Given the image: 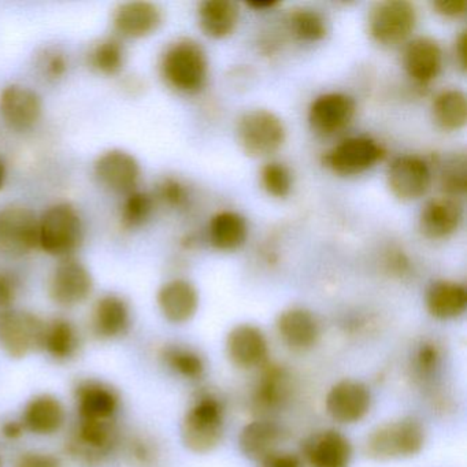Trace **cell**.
<instances>
[{
    "label": "cell",
    "instance_id": "obj_6",
    "mask_svg": "<svg viewBox=\"0 0 467 467\" xmlns=\"http://www.w3.org/2000/svg\"><path fill=\"white\" fill-rule=\"evenodd\" d=\"M240 149L251 158L275 154L285 143L286 130L280 117L265 109L247 111L237 122Z\"/></svg>",
    "mask_w": 467,
    "mask_h": 467
},
{
    "label": "cell",
    "instance_id": "obj_50",
    "mask_svg": "<svg viewBox=\"0 0 467 467\" xmlns=\"http://www.w3.org/2000/svg\"><path fill=\"white\" fill-rule=\"evenodd\" d=\"M250 5L251 7H254V9L256 10H264V9H272V7L277 6V2H251Z\"/></svg>",
    "mask_w": 467,
    "mask_h": 467
},
{
    "label": "cell",
    "instance_id": "obj_51",
    "mask_svg": "<svg viewBox=\"0 0 467 467\" xmlns=\"http://www.w3.org/2000/svg\"><path fill=\"white\" fill-rule=\"evenodd\" d=\"M6 182V168H5L4 162L0 161V190L5 187Z\"/></svg>",
    "mask_w": 467,
    "mask_h": 467
},
{
    "label": "cell",
    "instance_id": "obj_28",
    "mask_svg": "<svg viewBox=\"0 0 467 467\" xmlns=\"http://www.w3.org/2000/svg\"><path fill=\"white\" fill-rule=\"evenodd\" d=\"M81 340L78 327L69 319L53 318L46 321L40 351L56 362H69L80 351Z\"/></svg>",
    "mask_w": 467,
    "mask_h": 467
},
{
    "label": "cell",
    "instance_id": "obj_35",
    "mask_svg": "<svg viewBox=\"0 0 467 467\" xmlns=\"http://www.w3.org/2000/svg\"><path fill=\"white\" fill-rule=\"evenodd\" d=\"M163 365L179 377L185 379H199L204 374L203 358L190 347L182 344H168L161 349Z\"/></svg>",
    "mask_w": 467,
    "mask_h": 467
},
{
    "label": "cell",
    "instance_id": "obj_14",
    "mask_svg": "<svg viewBox=\"0 0 467 467\" xmlns=\"http://www.w3.org/2000/svg\"><path fill=\"white\" fill-rule=\"evenodd\" d=\"M42 98L29 87L12 84L0 92V119L15 132H28L42 119Z\"/></svg>",
    "mask_w": 467,
    "mask_h": 467
},
{
    "label": "cell",
    "instance_id": "obj_46",
    "mask_svg": "<svg viewBox=\"0 0 467 467\" xmlns=\"http://www.w3.org/2000/svg\"><path fill=\"white\" fill-rule=\"evenodd\" d=\"M434 12L445 18H459L467 10L466 0H436L431 4Z\"/></svg>",
    "mask_w": 467,
    "mask_h": 467
},
{
    "label": "cell",
    "instance_id": "obj_8",
    "mask_svg": "<svg viewBox=\"0 0 467 467\" xmlns=\"http://www.w3.org/2000/svg\"><path fill=\"white\" fill-rule=\"evenodd\" d=\"M417 20L414 5L407 0H385L371 7L368 34L379 45H400L414 32Z\"/></svg>",
    "mask_w": 467,
    "mask_h": 467
},
{
    "label": "cell",
    "instance_id": "obj_43",
    "mask_svg": "<svg viewBox=\"0 0 467 467\" xmlns=\"http://www.w3.org/2000/svg\"><path fill=\"white\" fill-rule=\"evenodd\" d=\"M440 349L439 347L431 341L420 344V348L415 352L414 368L420 377H428L433 374L434 368L439 366Z\"/></svg>",
    "mask_w": 467,
    "mask_h": 467
},
{
    "label": "cell",
    "instance_id": "obj_36",
    "mask_svg": "<svg viewBox=\"0 0 467 467\" xmlns=\"http://www.w3.org/2000/svg\"><path fill=\"white\" fill-rule=\"evenodd\" d=\"M286 26L295 39L316 43L327 35V23L321 13L313 9H295L286 17Z\"/></svg>",
    "mask_w": 467,
    "mask_h": 467
},
{
    "label": "cell",
    "instance_id": "obj_18",
    "mask_svg": "<svg viewBox=\"0 0 467 467\" xmlns=\"http://www.w3.org/2000/svg\"><path fill=\"white\" fill-rule=\"evenodd\" d=\"M325 407L336 422H359L370 411V389L357 379H341L330 388L325 399Z\"/></svg>",
    "mask_w": 467,
    "mask_h": 467
},
{
    "label": "cell",
    "instance_id": "obj_26",
    "mask_svg": "<svg viewBox=\"0 0 467 467\" xmlns=\"http://www.w3.org/2000/svg\"><path fill=\"white\" fill-rule=\"evenodd\" d=\"M278 336L288 348L307 351L319 338V324L313 313L306 308L284 310L275 321Z\"/></svg>",
    "mask_w": 467,
    "mask_h": 467
},
{
    "label": "cell",
    "instance_id": "obj_34",
    "mask_svg": "<svg viewBox=\"0 0 467 467\" xmlns=\"http://www.w3.org/2000/svg\"><path fill=\"white\" fill-rule=\"evenodd\" d=\"M127 51L119 37H106L98 42L88 54V64L95 72L114 78L124 69Z\"/></svg>",
    "mask_w": 467,
    "mask_h": 467
},
{
    "label": "cell",
    "instance_id": "obj_5",
    "mask_svg": "<svg viewBox=\"0 0 467 467\" xmlns=\"http://www.w3.org/2000/svg\"><path fill=\"white\" fill-rule=\"evenodd\" d=\"M116 420H76L67 440V453L76 463L100 466L119 447Z\"/></svg>",
    "mask_w": 467,
    "mask_h": 467
},
{
    "label": "cell",
    "instance_id": "obj_20",
    "mask_svg": "<svg viewBox=\"0 0 467 467\" xmlns=\"http://www.w3.org/2000/svg\"><path fill=\"white\" fill-rule=\"evenodd\" d=\"M162 23V10L151 2H127L114 10V31L124 39H144L151 36L161 28Z\"/></svg>",
    "mask_w": 467,
    "mask_h": 467
},
{
    "label": "cell",
    "instance_id": "obj_33",
    "mask_svg": "<svg viewBox=\"0 0 467 467\" xmlns=\"http://www.w3.org/2000/svg\"><path fill=\"white\" fill-rule=\"evenodd\" d=\"M288 390V376L285 371L280 366H269L259 377L254 403L262 411H272L286 400Z\"/></svg>",
    "mask_w": 467,
    "mask_h": 467
},
{
    "label": "cell",
    "instance_id": "obj_19",
    "mask_svg": "<svg viewBox=\"0 0 467 467\" xmlns=\"http://www.w3.org/2000/svg\"><path fill=\"white\" fill-rule=\"evenodd\" d=\"M357 103L349 95L330 92L317 98L308 109V124L322 136L335 135L351 124Z\"/></svg>",
    "mask_w": 467,
    "mask_h": 467
},
{
    "label": "cell",
    "instance_id": "obj_11",
    "mask_svg": "<svg viewBox=\"0 0 467 467\" xmlns=\"http://www.w3.org/2000/svg\"><path fill=\"white\" fill-rule=\"evenodd\" d=\"M78 420H116L121 410V393L100 379H81L73 387Z\"/></svg>",
    "mask_w": 467,
    "mask_h": 467
},
{
    "label": "cell",
    "instance_id": "obj_21",
    "mask_svg": "<svg viewBox=\"0 0 467 467\" xmlns=\"http://www.w3.org/2000/svg\"><path fill=\"white\" fill-rule=\"evenodd\" d=\"M463 220L459 198L441 195L426 202L420 215V229L431 240H442L455 234Z\"/></svg>",
    "mask_w": 467,
    "mask_h": 467
},
{
    "label": "cell",
    "instance_id": "obj_1",
    "mask_svg": "<svg viewBox=\"0 0 467 467\" xmlns=\"http://www.w3.org/2000/svg\"><path fill=\"white\" fill-rule=\"evenodd\" d=\"M161 75L171 88L182 94L201 91L209 76L206 51L192 39L171 43L161 58Z\"/></svg>",
    "mask_w": 467,
    "mask_h": 467
},
{
    "label": "cell",
    "instance_id": "obj_4",
    "mask_svg": "<svg viewBox=\"0 0 467 467\" xmlns=\"http://www.w3.org/2000/svg\"><path fill=\"white\" fill-rule=\"evenodd\" d=\"M83 237V220L70 203L54 204L39 218V248L48 255L59 259L73 256Z\"/></svg>",
    "mask_w": 467,
    "mask_h": 467
},
{
    "label": "cell",
    "instance_id": "obj_47",
    "mask_svg": "<svg viewBox=\"0 0 467 467\" xmlns=\"http://www.w3.org/2000/svg\"><path fill=\"white\" fill-rule=\"evenodd\" d=\"M26 433V428H24L23 422L20 418H10V420H4L0 423V434L9 441H17L24 434Z\"/></svg>",
    "mask_w": 467,
    "mask_h": 467
},
{
    "label": "cell",
    "instance_id": "obj_13",
    "mask_svg": "<svg viewBox=\"0 0 467 467\" xmlns=\"http://www.w3.org/2000/svg\"><path fill=\"white\" fill-rule=\"evenodd\" d=\"M94 174L100 185L116 193L133 192L141 179V168L135 155L124 150H109L98 157Z\"/></svg>",
    "mask_w": 467,
    "mask_h": 467
},
{
    "label": "cell",
    "instance_id": "obj_52",
    "mask_svg": "<svg viewBox=\"0 0 467 467\" xmlns=\"http://www.w3.org/2000/svg\"><path fill=\"white\" fill-rule=\"evenodd\" d=\"M0 467H4V461H2V458H0Z\"/></svg>",
    "mask_w": 467,
    "mask_h": 467
},
{
    "label": "cell",
    "instance_id": "obj_12",
    "mask_svg": "<svg viewBox=\"0 0 467 467\" xmlns=\"http://www.w3.org/2000/svg\"><path fill=\"white\" fill-rule=\"evenodd\" d=\"M384 149L370 138H349L327 152L322 162L338 176H357L376 166Z\"/></svg>",
    "mask_w": 467,
    "mask_h": 467
},
{
    "label": "cell",
    "instance_id": "obj_22",
    "mask_svg": "<svg viewBox=\"0 0 467 467\" xmlns=\"http://www.w3.org/2000/svg\"><path fill=\"white\" fill-rule=\"evenodd\" d=\"M403 67L409 78L415 83L428 86L436 80L441 72V47L431 37H415L404 48Z\"/></svg>",
    "mask_w": 467,
    "mask_h": 467
},
{
    "label": "cell",
    "instance_id": "obj_15",
    "mask_svg": "<svg viewBox=\"0 0 467 467\" xmlns=\"http://www.w3.org/2000/svg\"><path fill=\"white\" fill-rule=\"evenodd\" d=\"M387 182L390 192L399 201H417L431 188V166L414 155L395 158L388 168Z\"/></svg>",
    "mask_w": 467,
    "mask_h": 467
},
{
    "label": "cell",
    "instance_id": "obj_25",
    "mask_svg": "<svg viewBox=\"0 0 467 467\" xmlns=\"http://www.w3.org/2000/svg\"><path fill=\"white\" fill-rule=\"evenodd\" d=\"M157 303L166 321L177 325L185 324L198 311V289L190 281L174 278L161 286L157 294Z\"/></svg>",
    "mask_w": 467,
    "mask_h": 467
},
{
    "label": "cell",
    "instance_id": "obj_3",
    "mask_svg": "<svg viewBox=\"0 0 467 467\" xmlns=\"http://www.w3.org/2000/svg\"><path fill=\"white\" fill-rule=\"evenodd\" d=\"M223 407L214 396H199L182 417V444L192 452L207 453L215 450L223 441Z\"/></svg>",
    "mask_w": 467,
    "mask_h": 467
},
{
    "label": "cell",
    "instance_id": "obj_9",
    "mask_svg": "<svg viewBox=\"0 0 467 467\" xmlns=\"http://www.w3.org/2000/svg\"><path fill=\"white\" fill-rule=\"evenodd\" d=\"M94 292V278L88 267L69 256L59 261L48 280V296L59 307L83 305Z\"/></svg>",
    "mask_w": 467,
    "mask_h": 467
},
{
    "label": "cell",
    "instance_id": "obj_24",
    "mask_svg": "<svg viewBox=\"0 0 467 467\" xmlns=\"http://www.w3.org/2000/svg\"><path fill=\"white\" fill-rule=\"evenodd\" d=\"M226 352L237 368H253L264 365L269 354L266 336L254 325H237L226 338Z\"/></svg>",
    "mask_w": 467,
    "mask_h": 467
},
{
    "label": "cell",
    "instance_id": "obj_49",
    "mask_svg": "<svg viewBox=\"0 0 467 467\" xmlns=\"http://www.w3.org/2000/svg\"><path fill=\"white\" fill-rule=\"evenodd\" d=\"M466 32H462L458 39H456L455 57L456 62H458L459 67L463 70L466 69Z\"/></svg>",
    "mask_w": 467,
    "mask_h": 467
},
{
    "label": "cell",
    "instance_id": "obj_45",
    "mask_svg": "<svg viewBox=\"0 0 467 467\" xmlns=\"http://www.w3.org/2000/svg\"><path fill=\"white\" fill-rule=\"evenodd\" d=\"M18 285L7 273L0 272V311L12 308L17 299Z\"/></svg>",
    "mask_w": 467,
    "mask_h": 467
},
{
    "label": "cell",
    "instance_id": "obj_29",
    "mask_svg": "<svg viewBox=\"0 0 467 467\" xmlns=\"http://www.w3.org/2000/svg\"><path fill=\"white\" fill-rule=\"evenodd\" d=\"M239 6L231 0H206L199 5V26L212 39L231 36L239 24Z\"/></svg>",
    "mask_w": 467,
    "mask_h": 467
},
{
    "label": "cell",
    "instance_id": "obj_32",
    "mask_svg": "<svg viewBox=\"0 0 467 467\" xmlns=\"http://www.w3.org/2000/svg\"><path fill=\"white\" fill-rule=\"evenodd\" d=\"M434 122L445 132H456L467 121L466 95L459 89H445L434 98L431 106Z\"/></svg>",
    "mask_w": 467,
    "mask_h": 467
},
{
    "label": "cell",
    "instance_id": "obj_10",
    "mask_svg": "<svg viewBox=\"0 0 467 467\" xmlns=\"http://www.w3.org/2000/svg\"><path fill=\"white\" fill-rule=\"evenodd\" d=\"M39 248V218L28 207L13 206L0 210V251L21 256Z\"/></svg>",
    "mask_w": 467,
    "mask_h": 467
},
{
    "label": "cell",
    "instance_id": "obj_17",
    "mask_svg": "<svg viewBox=\"0 0 467 467\" xmlns=\"http://www.w3.org/2000/svg\"><path fill=\"white\" fill-rule=\"evenodd\" d=\"M20 420L26 433L37 437H53L67 425V406L53 393H37L26 401Z\"/></svg>",
    "mask_w": 467,
    "mask_h": 467
},
{
    "label": "cell",
    "instance_id": "obj_41",
    "mask_svg": "<svg viewBox=\"0 0 467 467\" xmlns=\"http://www.w3.org/2000/svg\"><path fill=\"white\" fill-rule=\"evenodd\" d=\"M12 467H65L56 453L42 450H28L16 456Z\"/></svg>",
    "mask_w": 467,
    "mask_h": 467
},
{
    "label": "cell",
    "instance_id": "obj_40",
    "mask_svg": "<svg viewBox=\"0 0 467 467\" xmlns=\"http://www.w3.org/2000/svg\"><path fill=\"white\" fill-rule=\"evenodd\" d=\"M155 196H157L158 201L162 202L163 204L171 207V209H182V207L187 206L188 199H190L185 185L182 184L179 180L171 179V177L163 179L158 184Z\"/></svg>",
    "mask_w": 467,
    "mask_h": 467
},
{
    "label": "cell",
    "instance_id": "obj_7",
    "mask_svg": "<svg viewBox=\"0 0 467 467\" xmlns=\"http://www.w3.org/2000/svg\"><path fill=\"white\" fill-rule=\"evenodd\" d=\"M46 321L21 308L0 311V348L13 359H24L40 351Z\"/></svg>",
    "mask_w": 467,
    "mask_h": 467
},
{
    "label": "cell",
    "instance_id": "obj_16",
    "mask_svg": "<svg viewBox=\"0 0 467 467\" xmlns=\"http://www.w3.org/2000/svg\"><path fill=\"white\" fill-rule=\"evenodd\" d=\"M132 327V308L125 297L106 294L92 306L89 329L102 341L117 340L130 332Z\"/></svg>",
    "mask_w": 467,
    "mask_h": 467
},
{
    "label": "cell",
    "instance_id": "obj_48",
    "mask_svg": "<svg viewBox=\"0 0 467 467\" xmlns=\"http://www.w3.org/2000/svg\"><path fill=\"white\" fill-rule=\"evenodd\" d=\"M262 467H302V461L294 453H275L262 462Z\"/></svg>",
    "mask_w": 467,
    "mask_h": 467
},
{
    "label": "cell",
    "instance_id": "obj_42",
    "mask_svg": "<svg viewBox=\"0 0 467 467\" xmlns=\"http://www.w3.org/2000/svg\"><path fill=\"white\" fill-rule=\"evenodd\" d=\"M127 453L130 462L138 467L151 466L157 458V450H155L154 444L146 437L141 436L130 440Z\"/></svg>",
    "mask_w": 467,
    "mask_h": 467
},
{
    "label": "cell",
    "instance_id": "obj_31",
    "mask_svg": "<svg viewBox=\"0 0 467 467\" xmlns=\"http://www.w3.org/2000/svg\"><path fill=\"white\" fill-rule=\"evenodd\" d=\"M248 237V223L236 212H220L212 218L209 225V240L213 247L220 251H236Z\"/></svg>",
    "mask_w": 467,
    "mask_h": 467
},
{
    "label": "cell",
    "instance_id": "obj_30",
    "mask_svg": "<svg viewBox=\"0 0 467 467\" xmlns=\"http://www.w3.org/2000/svg\"><path fill=\"white\" fill-rule=\"evenodd\" d=\"M467 291L462 284L440 280L426 292V308L434 318L453 319L466 311Z\"/></svg>",
    "mask_w": 467,
    "mask_h": 467
},
{
    "label": "cell",
    "instance_id": "obj_23",
    "mask_svg": "<svg viewBox=\"0 0 467 467\" xmlns=\"http://www.w3.org/2000/svg\"><path fill=\"white\" fill-rule=\"evenodd\" d=\"M303 453L311 467H348L352 445L343 433L327 429L310 437L303 445Z\"/></svg>",
    "mask_w": 467,
    "mask_h": 467
},
{
    "label": "cell",
    "instance_id": "obj_27",
    "mask_svg": "<svg viewBox=\"0 0 467 467\" xmlns=\"http://www.w3.org/2000/svg\"><path fill=\"white\" fill-rule=\"evenodd\" d=\"M283 431L277 423L269 420H256L247 423L240 431L239 447L245 458L265 462L277 453Z\"/></svg>",
    "mask_w": 467,
    "mask_h": 467
},
{
    "label": "cell",
    "instance_id": "obj_2",
    "mask_svg": "<svg viewBox=\"0 0 467 467\" xmlns=\"http://www.w3.org/2000/svg\"><path fill=\"white\" fill-rule=\"evenodd\" d=\"M425 445V429L415 418L407 417L377 426L368 433L365 452L376 461L410 458Z\"/></svg>",
    "mask_w": 467,
    "mask_h": 467
},
{
    "label": "cell",
    "instance_id": "obj_44",
    "mask_svg": "<svg viewBox=\"0 0 467 467\" xmlns=\"http://www.w3.org/2000/svg\"><path fill=\"white\" fill-rule=\"evenodd\" d=\"M67 67H69V62L65 54L59 53V51L48 53L43 62L46 76L51 80H59L64 78L67 75Z\"/></svg>",
    "mask_w": 467,
    "mask_h": 467
},
{
    "label": "cell",
    "instance_id": "obj_37",
    "mask_svg": "<svg viewBox=\"0 0 467 467\" xmlns=\"http://www.w3.org/2000/svg\"><path fill=\"white\" fill-rule=\"evenodd\" d=\"M155 199L150 193L143 192L140 190H135L133 192L125 195L122 202L121 213H119V221L125 231H136L141 226L146 225L154 213Z\"/></svg>",
    "mask_w": 467,
    "mask_h": 467
},
{
    "label": "cell",
    "instance_id": "obj_39",
    "mask_svg": "<svg viewBox=\"0 0 467 467\" xmlns=\"http://www.w3.org/2000/svg\"><path fill=\"white\" fill-rule=\"evenodd\" d=\"M261 182L262 187L270 196L284 199L291 193L294 180L285 165L280 162H270L262 168Z\"/></svg>",
    "mask_w": 467,
    "mask_h": 467
},
{
    "label": "cell",
    "instance_id": "obj_38",
    "mask_svg": "<svg viewBox=\"0 0 467 467\" xmlns=\"http://www.w3.org/2000/svg\"><path fill=\"white\" fill-rule=\"evenodd\" d=\"M440 187L444 195H464L467 188V161L464 154H452L440 163Z\"/></svg>",
    "mask_w": 467,
    "mask_h": 467
}]
</instances>
